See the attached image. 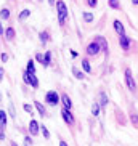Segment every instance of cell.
I'll use <instances>...</instances> for the list:
<instances>
[{
	"label": "cell",
	"instance_id": "cell-1",
	"mask_svg": "<svg viewBox=\"0 0 138 146\" xmlns=\"http://www.w3.org/2000/svg\"><path fill=\"white\" fill-rule=\"evenodd\" d=\"M56 8H58V19H60V24H64L66 18H68V8L63 0H58L56 2Z\"/></svg>",
	"mask_w": 138,
	"mask_h": 146
},
{
	"label": "cell",
	"instance_id": "cell-2",
	"mask_svg": "<svg viewBox=\"0 0 138 146\" xmlns=\"http://www.w3.org/2000/svg\"><path fill=\"white\" fill-rule=\"evenodd\" d=\"M125 84H127L130 92L137 90V84H135V80H133V76H132V71H130V69H125Z\"/></svg>",
	"mask_w": 138,
	"mask_h": 146
},
{
	"label": "cell",
	"instance_id": "cell-3",
	"mask_svg": "<svg viewBox=\"0 0 138 146\" xmlns=\"http://www.w3.org/2000/svg\"><path fill=\"white\" fill-rule=\"evenodd\" d=\"M45 101L48 104H52V106H56V104L60 103V95L56 93V92H48L45 95Z\"/></svg>",
	"mask_w": 138,
	"mask_h": 146
},
{
	"label": "cell",
	"instance_id": "cell-4",
	"mask_svg": "<svg viewBox=\"0 0 138 146\" xmlns=\"http://www.w3.org/2000/svg\"><path fill=\"white\" fill-rule=\"evenodd\" d=\"M61 116H63V119H64L66 124H69V125H72V124H74V117H72V114H71V111H69V109H64V108H63V111H61Z\"/></svg>",
	"mask_w": 138,
	"mask_h": 146
},
{
	"label": "cell",
	"instance_id": "cell-5",
	"mask_svg": "<svg viewBox=\"0 0 138 146\" xmlns=\"http://www.w3.org/2000/svg\"><path fill=\"white\" fill-rule=\"evenodd\" d=\"M98 52H100V45L96 42H92L88 47H87V53L90 56H95V55H98Z\"/></svg>",
	"mask_w": 138,
	"mask_h": 146
},
{
	"label": "cell",
	"instance_id": "cell-6",
	"mask_svg": "<svg viewBox=\"0 0 138 146\" xmlns=\"http://www.w3.org/2000/svg\"><path fill=\"white\" fill-rule=\"evenodd\" d=\"M95 42L98 43L100 47H103V50H104V52H106V55H108L109 48H108V42L104 40V37H101V35H96V37H95Z\"/></svg>",
	"mask_w": 138,
	"mask_h": 146
},
{
	"label": "cell",
	"instance_id": "cell-7",
	"mask_svg": "<svg viewBox=\"0 0 138 146\" xmlns=\"http://www.w3.org/2000/svg\"><path fill=\"white\" fill-rule=\"evenodd\" d=\"M39 124H37V120H31L29 122V132H31V135H37V133H39Z\"/></svg>",
	"mask_w": 138,
	"mask_h": 146
},
{
	"label": "cell",
	"instance_id": "cell-8",
	"mask_svg": "<svg viewBox=\"0 0 138 146\" xmlns=\"http://www.w3.org/2000/svg\"><path fill=\"white\" fill-rule=\"evenodd\" d=\"M61 103H63L64 109H69V111H71V108H72V101H71V98H69L68 95H63V96H61Z\"/></svg>",
	"mask_w": 138,
	"mask_h": 146
},
{
	"label": "cell",
	"instance_id": "cell-9",
	"mask_svg": "<svg viewBox=\"0 0 138 146\" xmlns=\"http://www.w3.org/2000/svg\"><path fill=\"white\" fill-rule=\"evenodd\" d=\"M119 43H121V47L124 48V50H129V47H130V39L124 34V35H121V39H119Z\"/></svg>",
	"mask_w": 138,
	"mask_h": 146
},
{
	"label": "cell",
	"instance_id": "cell-10",
	"mask_svg": "<svg viewBox=\"0 0 138 146\" xmlns=\"http://www.w3.org/2000/svg\"><path fill=\"white\" fill-rule=\"evenodd\" d=\"M114 29H116V32H117L119 35H124V34H125L124 24H122V23L119 21V19H116V21H114Z\"/></svg>",
	"mask_w": 138,
	"mask_h": 146
},
{
	"label": "cell",
	"instance_id": "cell-11",
	"mask_svg": "<svg viewBox=\"0 0 138 146\" xmlns=\"http://www.w3.org/2000/svg\"><path fill=\"white\" fill-rule=\"evenodd\" d=\"M100 108H106V104H108V96H106V93H100Z\"/></svg>",
	"mask_w": 138,
	"mask_h": 146
},
{
	"label": "cell",
	"instance_id": "cell-12",
	"mask_svg": "<svg viewBox=\"0 0 138 146\" xmlns=\"http://www.w3.org/2000/svg\"><path fill=\"white\" fill-rule=\"evenodd\" d=\"M27 76H29V84L34 87V88H37V87H39V80L35 77V74H27Z\"/></svg>",
	"mask_w": 138,
	"mask_h": 146
},
{
	"label": "cell",
	"instance_id": "cell-13",
	"mask_svg": "<svg viewBox=\"0 0 138 146\" xmlns=\"http://www.w3.org/2000/svg\"><path fill=\"white\" fill-rule=\"evenodd\" d=\"M34 104H35V108H37V111L40 112V116H45V114H47V109L42 106V103H39V101H34Z\"/></svg>",
	"mask_w": 138,
	"mask_h": 146
},
{
	"label": "cell",
	"instance_id": "cell-14",
	"mask_svg": "<svg viewBox=\"0 0 138 146\" xmlns=\"http://www.w3.org/2000/svg\"><path fill=\"white\" fill-rule=\"evenodd\" d=\"M27 74H35V66H34V61L32 60H29L27 61V71H26Z\"/></svg>",
	"mask_w": 138,
	"mask_h": 146
},
{
	"label": "cell",
	"instance_id": "cell-15",
	"mask_svg": "<svg viewBox=\"0 0 138 146\" xmlns=\"http://www.w3.org/2000/svg\"><path fill=\"white\" fill-rule=\"evenodd\" d=\"M72 74H74V77H76V79H84V77H85L82 71H79V69L76 68V66L72 68Z\"/></svg>",
	"mask_w": 138,
	"mask_h": 146
},
{
	"label": "cell",
	"instance_id": "cell-16",
	"mask_svg": "<svg viewBox=\"0 0 138 146\" xmlns=\"http://www.w3.org/2000/svg\"><path fill=\"white\" fill-rule=\"evenodd\" d=\"M39 37H40V42H42V43H47L48 40H50V34H48L47 31H45V32H40Z\"/></svg>",
	"mask_w": 138,
	"mask_h": 146
},
{
	"label": "cell",
	"instance_id": "cell-17",
	"mask_svg": "<svg viewBox=\"0 0 138 146\" xmlns=\"http://www.w3.org/2000/svg\"><path fill=\"white\" fill-rule=\"evenodd\" d=\"M7 125V112L0 111V127H5Z\"/></svg>",
	"mask_w": 138,
	"mask_h": 146
},
{
	"label": "cell",
	"instance_id": "cell-18",
	"mask_svg": "<svg viewBox=\"0 0 138 146\" xmlns=\"http://www.w3.org/2000/svg\"><path fill=\"white\" fill-rule=\"evenodd\" d=\"M5 35H7V39H8V40L15 39V29H13V27H8L7 32H5Z\"/></svg>",
	"mask_w": 138,
	"mask_h": 146
},
{
	"label": "cell",
	"instance_id": "cell-19",
	"mask_svg": "<svg viewBox=\"0 0 138 146\" xmlns=\"http://www.w3.org/2000/svg\"><path fill=\"white\" fill-rule=\"evenodd\" d=\"M92 114H93V116H98V114H100V104L98 103L92 104Z\"/></svg>",
	"mask_w": 138,
	"mask_h": 146
},
{
	"label": "cell",
	"instance_id": "cell-20",
	"mask_svg": "<svg viewBox=\"0 0 138 146\" xmlns=\"http://www.w3.org/2000/svg\"><path fill=\"white\" fill-rule=\"evenodd\" d=\"M50 58H52V53L47 52L45 56H43V66H50Z\"/></svg>",
	"mask_w": 138,
	"mask_h": 146
},
{
	"label": "cell",
	"instance_id": "cell-21",
	"mask_svg": "<svg viewBox=\"0 0 138 146\" xmlns=\"http://www.w3.org/2000/svg\"><path fill=\"white\" fill-rule=\"evenodd\" d=\"M82 68H84V71H85V72H92L90 63H88V61H87V60H84V61H82Z\"/></svg>",
	"mask_w": 138,
	"mask_h": 146
},
{
	"label": "cell",
	"instance_id": "cell-22",
	"mask_svg": "<svg viewBox=\"0 0 138 146\" xmlns=\"http://www.w3.org/2000/svg\"><path fill=\"white\" fill-rule=\"evenodd\" d=\"M0 18H2V19H8V18H10V11L7 8H3L2 11H0Z\"/></svg>",
	"mask_w": 138,
	"mask_h": 146
},
{
	"label": "cell",
	"instance_id": "cell-23",
	"mask_svg": "<svg viewBox=\"0 0 138 146\" xmlns=\"http://www.w3.org/2000/svg\"><path fill=\"white\" fill-rule=\"evenodd\" d=\"M84 19H85L87 23H92L93 21V15H92L90 11H85V13H84Z\"/></svg>",
	"mask_w": 138,
	"mask_h": 146
},
{
	"label": "cell",
	"instance_id": "cell-24",
	"mask_svg": "<svg viewBox=\"0 0 138 146\" xmlns=\"http://www.w3.org/2000/svg\"><path fill=\"white\" fill-rule=\"evenodd\" d=\"M29 15H31V11H29V10H23V11H21V15H19V19L23 21V19H26V18L29 16Z\"/></svg>",
	"mask_w": 138,
	"mask_h": 146
},
{
	"label": "cell",
	"instance_id": "cell-25",
	"mask_svg": "<svg viewBox=\"0 0 138 146\" xmlns=\"http://www.w3.org/2000/svg\"><path fill=\"white\" fill-rule=\"evenodd\" d=\"M40 130H42L43 137H45V138H47V140H48V138H50V132H48V129H47V127H45V125H42V127H40Z\"/></svg>",
	"mask_w": 138,
	"mask_h": 146
},
{
	"label": "cell",
	"instance_id": "cell-26",
	"mask_svg": "<svg viewBox=\"0 0 138 146\" xmlns=\"http://www.w3.org/2000/svg\"><path fill=\"white\" fill-rule=\"evenodd\" d=\"M109 7H111V8H119L121 5H119L117 0H109Z\"/></svg>",
	"mask_w": 138,
	"mask_h": 146
},
{
	"label": "cell",
	"instance_id": "cell-27",
	"mask_svg": "<svg viewBox=\"0 0 138 146\" xmlns=\"http://www.w3.org/2000/svg\"><path fill=\"white\" fill-rule=\"evenodd\" d=\"M130 120H132L135 125H138V116L135 114V112H132V114H130Z\"/></svg>",
	"mask_w": 138,
	"mask_h": 146
},
{
	"label": "cell",
	"instance_id": "cell-28",
	"mask_svg": "<svg viewBox=\"0 0 138 146\" xmlns=\"http://www.w3.org/2000/svg\"><path fill=\"white\" fill-rule=\"evenodd\" d=\"M23 109H24L26 112H29L31 116H32V106H31V104H24V106H23Z\"/></svg>",
	"mask_w": 138,
	"mask_h": 146
},
{
	"label": "cell",
	"instance_id": "cell-29",
	"mask_svg": "<svg viewBox=\"0 0 138 146\" xmlns=\"http://www.w3.org/2000/svg\"><path fill=\"white\" fill-rule=\"evenodd\" d=\"M24 145H26V146H32V140H31V137L24 138Z\"/></svg>",
	"mask_w": 138,
	"mask_h": 146
},
{
	"label": "cell",
	"instance_id": "cell-30",
	"mask_svg": "<svg viewBox=\"0 0 138 146\" xmlns=\"http://www.w3.org/2000/svg\"><path fill=\"white\" fill-rule=\"evenodd\" d=\"M87 3L90 5V7H96L98 5V0H87Z\"/></svg>",
	"mask_w": 138,
	"mask_h": 146
},
{
	"label": "cell",
	"instance_id": "cell-31",
	"mask_svg": "<svg viewBox=\"0 0 138 146\" xmlns=\"http://www.w3.org/2000/svg\"><path fill=\"white\" fill-rule=\"evenodd\" d=\"M35 60L39 61V63H42V64H43V55H42V53H39V55L35 56Z\"/></svg>",
	"mask_w": 138,
	"mask_h": 146
},
{
	"label": "cell",
	"instance_id": "cell-32",
	"mask_svg": "<svg viewBox=\"0 0 138 146\" xmlns=\"http://www.w3.org/2000/svg\"><path fill=\"white\" fill-rule=\"evenodd\" d=\"M5 127H0V140H5Z\"/></svg>",
	"mask_w": 138,
	"mask_h": 146
},
{
	"label": "cell",
	"instance_id": "cell-33",
	"mask_svg": "<svg viewBox=\"0 0 138 146\" xmlns=\"http://www.w3.org/2000/svg\"><path fill=\"white\" fill-rule=\"evenodd\" d=\"M0 58H2V61H3V63H7V61H8V55H7V53H2V56H0Z\"/></svg>",
	"mask_w": 138,
	"mask_h": 146
},
{
	"label": "cell",
	"instance_id": "cell-34",
	"mask_svg": "<svg viewBox=\"0 0 138 146\" xmlns=\"http://www.w3.org/2000/svg\"><path fill=\"white\" fill-rule=\"evenodd\" d=\"M2 80H3V69L0 68V82H2Z\"/></svg>",
	"mask_w": 138,
	"mask_h": 146
},
{
	"label": "cell",
	"instance_id": "cell-35",
	"mask_svg": "<svg viewBox=\"0 0 138 146\" xmlns=\"http://www.w3.org/2000/svg\"><path fill=\"white\" fill-rule=\"evenodd\" d=\"M60 146H68V145H66V141H63V140H60Z\"/></svg>",
	"mask_w": 138,
	"mask_h": 146
},
{
	"label": "cell",
	"instance_id": "cell-36",
	"mask_svg": "<svg viewBox=\"0 0 138 146\" xmlns=\"http://www.w3.org/2000/svg\"><path fill=\"white\" fill-rule=\"evenodd\" d=\"M50 2V5H55V0H48Z\"/></svg>",
	"mask_w": 138,
	"mask_h": 146
},
{
	"label": "cell",
	"instance_id": "cell-37",
	"mask_svg": "<svg viewBox=\"0 0 138 146\" xmlns=\"http://www.w3.org/2000/svg\"><path fill=\"white\" fill-rule=\"evenodd\" d=\"M133 2V5H138V0H132Z\"/></svg>",
	"mask_w": 138,
	"mask_h": 146
},
{
	"label": "cell",
	"instance_id": "cell-38",
	"mask_svg": "<svg viewBox=\"0 0 138 146\" xmlns=\"http://www.w3.org/2000/svg\"><path fill=\"white\" fill-rule=\"evenodd\" d=\"M11 146H18V145H16V143H11Z\"/></svg>",
	"mask_w": 138,
	"mask_h": 146
},
{
	"label": "cell",
	"instance_id": "cell-39",
	"mask_svg": "<svg viewBox=\"0 0 138 146\" xmlns=\"http://www.w3.org/2000/svg\"><path fill=\"white\" fill-rule=\"evenodd\" d=\"M0 34H3V31H2V27H0Z\"/></svg>",
	"mask_w": 138,
	"mask_h": 146
}]
</instances>
